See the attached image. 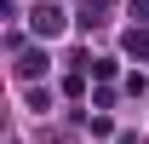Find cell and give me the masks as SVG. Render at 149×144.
Listing matches in <instances>:
<instances>
[{"label":"cell","mask_w":149,"mask_h":144,"mask_svg":"<svg viewBox=\"0 0 149 144\" xmlns=\"http://www.w3.org/2000/svg\"><path fill=\"white\" fill-rule=\"evenodd\" d=\"M29 29H35L40 40H57V35H63V29H69V12H63L57 0H40L35 12H29Z\"/></svg>","instance_id":"6da1fadb"},{"label":"cell","mask_w":149,"mask_h":144,"mask_svg":"<svg viewBox=\"0 0 149 144\" xmlns=\"http://www.w3.org/2000/svg\"><path fill=\"white\" fill-rule=\"evenodd\" d=\"M40 69H46V52H23L17 58V75H23V81H35Z\"/></svg>","instance_id":"7a4b0ae2"},{"label":"cell","mask_w":149,"mask_h":144,"mask_svg":"<svg viewBox=\"0 0 149 144\" xmlns=\"http://www.w3.org/2000/svg\"><path fill=\"white\" fill-rule=\"evenodd\" d=\"M23 98H29V109H35V115H46V109H52V92H46V87H29Z\"/></svg>","instance_id":"3957f363"},{"label":"cell","mask_w":149,"mask_h":144,"mask_svg":"<svg viewBox=\"0 0 149 144\" xmlns=\"http://www.w3.org/2000/svg\"><path fill=\"white\" fill-rule=\"evenodd\" d=\"M126 52H132V58H149V35H138V29H132V35H126Z\"/></svg>","instance_id":"277c9868"},{"label":"cell","mask_w":149,"mask_h":144,"mask_svg":"<svg viewBox=\"0 0 149 144\" xmlns=\"http://www.w3.org/2000/svg\"><path fill=\"white\" fill-rule=\"evenodd\" d=\"M132 12H138V18H143V12H149V0H132Z\"/></svg>","instance_id":"5b68a950"},{"label":"cell","mask_w":149,"mask_h":144,"mask_svg":"<svg viewBox=\"0 0 149 144\" xmlns=\"http://www.w3.org/2000/svg\"><path fill=\"white\" fill-rule=\"evenodd\" d=\"M115 144H143V138H138V133H126V138H115Z\"/></svg>","instance_id":"8992f818"}]
</instances>
